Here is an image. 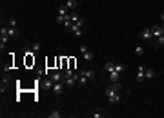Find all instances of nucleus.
<instances>
[{"label":"nucleus","instance_id":"f03ea898","mask_svg":"<svg viewBox=\"0 0 164 118\" xmlns=\"http://www.w3.org/2000/svg\"><path fill=\"white\" fill-rule=\"evenodd\" d=\"M93 78H95V71L93 69H86V71L78 73V84H80V86H86V82L93 80Z\"/></svg>","mask_w":164,"mask_h":118},{"label":"nucleus","instance_id":"2eb2a0df","mask_svg":"<svg viewBox=\"0 0 164 118\" xmlns=\"http://www.w3.org/2000/svg\"><path fill=\"white\" fill-rule=\"evenodd\" d=\"M51 80H53V82H60V80H62V75H60V73H53V75H51Z\"/></svg>","mask_w":164,"mask_h":118},{"label":"nucleus","instance_id":"f8f14e48","mask_svg":"<svg viewBox=\"0 0 164 118\" xmlns=\"http://www.w3.org/2000/svg\"><path fill=\"white\" fill-rule=\"evenodd\" d=\"M104 69H106L108 73H113V71H115V62H106Z\"/></svg>","mask_w":164,"mask_h":118},{"label":"nucleus","instance_id":"5701e85b","mask_svg":"<svg viewBox=\"0 0 164 118\" xmlns=\"http://www.w3.org/2000/svg\"><path fill=\"white\" fill-rule=\"evenodd\" d=\"M40 49V44H33V51H38Z\"/></svg>","mask_w":164,"mask_h":118},{"label":"nucleus","instance_id":"9b49d317","mask_svg":"<svg viewBox=\"0 0 164 118\" xmlns=\"http://www.w3.org/2000/svg\"><path fill=\"white\" fill-rule=\"evenodd\" d=\"M69 29H71V33H73V35H77V36L82 35V29H80V26H77V24H73Z\"/></svg>","mask_w":164,"mask_h":118},{"label":"nucleus","instance_id":"39448f33","mask_svg":"<svg viewBox=\"0 0 164 118\" xmlns=\"http://www.w3.org/2000/svg\"><path fill=\"white\" fill-rule=\"evenodd\" d=\"M80 53H82L84 60H88V62H89V60H93V53L88 49V46H84V44H82V46H80Z\"/></svg>","mask_w":164,"mask_h":118},{"label":"nucleus","instance_id":"6e6552de","mask_svg":"<svg viewBox=\"0 0 164 118\" xmlns=\"http://www.w3.org/2000/svg\"><path fill=\"white\" fill-rule=\"evenodd\" d=\"M9 82H11V76H9L7 73H6V75H2V95H4V89H6V86Z\"/></svg>","mask_w":164,"mask_h":118},{"label":"nucleus","instance_id":"7ed1b4c3","mask_svg":"<svg viewBox=\"0 0 164 118\" xmlns=\"http://www.w3.org/2000/svg\"><path fill=\"white\" fill-rule=\"evenodd\" d=\"M18 35L17 27H9V26H2V29H0V36H9V38H15Z\"/></svg>","mask_w":164,"mask_h":118},{"label":"nucleus","instance_id":"4be33fe9","mask_svg":"<svg viewBox=\"0 0 164 118\" xmlns=\"http://www.w3.org/2000/svg\"><path fill=\"white\" fill-rule=\"evenodd\" d=\"M104 115H102V113L100 111H95V115H93V118H102Z\"/></svg>","mask_w":164,"mask_h":118},{"label":"nucleus","instance_id":"20e7f679","mask_svg":"<svg viewBox=\"0 0 164 118\" xmlns=\"http://www.w3.org/2000/svg\"><path fill=\"white\" fill-rule=\"evenodd\" d=\"M77 80H78V73H68L66 75V86L68 87H75Z\"/></svg>","mask_w":164,"mask_h":118},{"label":"nucleus","instance_id":"0eeeda50","mask_svg":"<svg viewBox=\"0 0 164 118\" xmlns=\"http://www.w3.org/2000/svg\"><path fill=\"white\" fill-rule=\"evenodd\" d=\"M144 71H146V67H144V66H139V67H137V82L146 80V75H144Z\"/></svg>","mask_w":164,"mask_h":118},{"label":"nucleus","instance_id":"ddd939ff","mask_svg":"<svg viewBox=\"0 0 164 118\" xmlns=\"http://www.w3.org/2000/svg\"><path fill=\"white\" fill-rule=\"evenodd\" d=\"M144 75H146V78H148V80H151V78L155 76V71H153L151 67H146V71H144Z\"/></svg>","mask_w":164,"mask_h":118},{"label":"nucleus","instance_id":"f257e3e1","mask_svg":"<svg viewBox=\"0 0 164 118\" xmlns=\"http://www.w3.org/2000/svg\"><path fill=\"white\" fill-rule=\"evenodd\" d=\"M118 89H120V84H118V82H115L111 87H108V89H106L108 102H111V104H117L118 98H120V96H118Z\"/></svg>","mask_w":164,"mask_h":118},{"label":"nucleus","instance_id":"4468645a","mask_svg":"<svg viewBox=\"0 0 164 118\" xmlns=\"http://www.w3.org/2000/svg\"><path fill=\"white\" fill-rule=\"evenodd\" d=\"M66 7L68 9H75L77 7V0H66Z\"/></svg>","mask_w":164,"mask_h":118},{"label":"nucleus","instance_id":"dca6fc26","mask_svg":"<svg viewBox=\"0 0 164 118\" xmlns=\"http://www.w3.org/2000/svg\"><path fill=\"white\" fill-rule=\"evenodd\" d=\"M135 55H137V56H142V55H144V47H142V46H137V47H135Z\"/></svg>","mask_w":164,"mask_h":118},{"label":"nucleus","instance_id":"1a4fd4ad","mask_svg":"<svg viewBox=\"0 0 164 118\" xmlns=\"http://www.w3.org/2000/svg\"><path fill=\"white\" fill-rule=\"evenodd\" d=\"M120 80V73H117V71H113V73H109V82L111 84H115Z\"/></svg>","mask_w":164,"mask_h":118},{"label":"nucleus","instance_id":"412c9836","mask_svg":"<svg viewBox=\"0 0 164 118\" xmlns=\"http://www.w3.org/2000/svg\"><path fill=\"white\" fill-rule=\"evenodd\" d=\"M9 27H17V20L15 18H9Z\"/></svg>","mask_w":164,"mask_h":118},{"label":"nucleus","instance_id":"f3484780","mask_svg":"<svg viewBox=\"0 0 164 118\" xmlns=\"http://www.w3.org/2000/svg\"><path fill=\"white\" fill-rule=\"evenodd\" d=\"M66 18H68V17H64V15H58V17H57V20H55V22H57V24H62V26H64Z\"/></svg>","mask_w":164,"mask_h":118},{"label":"nucleus","instance_id":"9d476101","mask_svg":"<svg viewBox=\"0 0 164 118\" xmlns=\"http://www.w3.org/2000/svg\"><path fill=\"white\" fill-rule=\"evenodd\" d=\"M62 89H64V87H62V82H55V86H53V93H55V95H60Z\"/></svg>","mask_w":164,"mask_h":118},{"label":"nucleus","instance_id":"b1692460","mask_svg":"<svg viewBox=\"0 0 164 118\" xmlns=\"http://www.w3.org/2000/svg\"><path fill=\"white\" fill-rule=\"evenodd\" d=\"M161 18H162V20H164V13H162V15H161Z\"/></svg>","mask_w":164,"mask_h":118},{"label":"nucleus","instance_id":"6ab92c4d","mask_svg":"<svg viewBox=\"0 0 164 118\" xmlns=\"http://www.w3.org/2000/svg\"><path fill=\"white\" fill-rule=\"evenodd\" d=\"M124 69H126V67H124L122 64H115V71H117V73H122Z\"/></svg>","mask_w":164,"mask_h":118},{"label":"nucleus","instance_id":"aec40b11","mask_svg":"<svg viewBox=\"0 0 164 118\" xmlns=\"http://www.w3.org/2000/svg\"><path fill=\"white\" fill-rule=\"evenodd\" d=\"M49 118H60V111H53L51 115H49Z\"/></svg>","mask_w":164,"mask_h":118},{"label":"nucleus","instance_id":"a211bd4d","mask_svg":"<svg viewBox=\"0 0 164 118\" xmlns=\"http://www.w3.org/2000/svg\"><path fill=\"white\" fill-rule=\"evenodd\" d=\"M58 15H64V17H68V7H66V6H60V7H58Z\"/></svg>","mask_w":164,"mask_h":118},{"label":"nucleus","instance_id":"423d86ee","mask_svg":"<svg viewBox=\"0 0 164 118\" xmlns=\"http://www.w3.org/2000/svg\"><path fill=\"white\" fill-rule=\"evenodd\" d=\"M141 38H142V40H151V38H153V33H151V29L150 27H146V29H142V31H141Z\"/></svg>","mask_w":164,"mask_h":118}]
</instances>
